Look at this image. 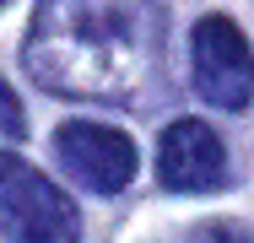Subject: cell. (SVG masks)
<instances>
[{
    "label": "cell",
    "mask_w": 254,
    "mask_h": 243,
    "mask_svg": "<svg viewBox=\"0 0 254 243\" xmlns=\"http://www.w3.org/2000/svg\"><path fill=\"white\" fill-rule=\"evenodd\" d=\"M190 243H254V227H238V222H211V227H200Z\"/></svg>",
    "instance_id": "7"
},
{
    "label": "cell",
    "mask_w": 254,
    "mask_h": 243,
    "mask_svg": "<svg viewBox=\"0 0 254 243\" xmlns=\"http://www.w3.org/2000/svg\"><path fill=\"white\" fill-rule=\"evenodd\" d=\"M190 70H195V92L205 103H216V108H244L254 97L249 38L227 16H200L195 22V33H190Z\"/></svg>",
    "instance_id": "3"
},
{
    "label": "cell",
    "mask_w": 254,
    "mask_h": 243,
    "mask_svg": "<svg viewBox=\"0 0 254 243\" xmlns=\"http://www.w3.org/2000/svg\"><path fill=\"white\" fill-rule=\"evenodd\" d=\"M27 130V114H22V103H16V92L0 81V141H16Z\"/></svg>",
    "instance_id": "6"
},
{
    "label": "cell",
    "mask_w": 254,
    "mask_h": 243,
    "mask_svg": "<svg viewBox=\"0 0 254 243\" xmlns=\"http://www.w3.org/2000/svg\"><path fill=\"white\" fill-rule=\"evenodd\" d=\"M54 157L60 168L92 194H119L135 179V141L98 119H70L54 130Z\"/></svg>",
    "instance_id": "4"
},
{
    "label": "cell",
    "mask_w": 254,
    "mask_h": 243,
    "mask_svg": "<svg viewBox=\"0 0 254 243\" xmlns=\"http://www.w3.org/2000/svg\"><path fill=\"white\" fill-rule=\"evenodd\" d=\"M157 179L173 194H205L227 184V151L205 119H173L157 146Z\"/></svg>",
    "instance_id": "5"
},
{
    "label": "cell",
    "mask_w": 254,
    "mask_h": 243,
    "mask_svg": "<svg viewBox=\"0 0 254 243\" xmlns=\"http://www.w3.org/2000/svg\"><path fill=\"white\" fill-rule=\"evenodd\" d=\"M0 5H5V0H0Z\"/></svg>",
    "instance_id": "8"
},
{
    "label": "cell",
    "mask_w": 254,
    "mask_h": 243,
    "mask_svg": "<svg viewBox=\"0 0 254 243\" xmlns=\"http://www.w3.org/2000/svg\"><path fill=\"white\" fill-rule=\"evenodd\" d=\"M0 233L11 243H81V216L27 157L0 151Z\"/></svg>",
    "instance_id": "2"
},
{
    "label": "cell",
    "mask_w": 254,
    "mask_h": 243,
    "mask_svg": "<svg viewBox=\"0 0 254 243\" xmlns=\"http://www.w3.org/2000/svg\"><path fill=\"white\" fill-rule=\"evenodd\" d=\"M22 60L54 97L125 103L162 60V16L152 0H38Z\"/></svg>",
    "instance_id": "1"
}]
</instances>
